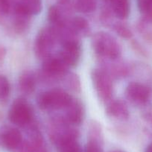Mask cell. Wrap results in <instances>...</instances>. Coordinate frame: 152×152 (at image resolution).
Wrapping results in <instances>:
<instances>
[{
  "mask_svg": "<svg viewBox=\"0 0 152 152\" xmlns=\"http://www.w3.org/2000/svg\"><path fill=\"white\" fill-rule=\"evenodd\" d=\"M92 46L99 56L107 57L112 60L119 58L122 53V49L117 40L106 32L95 34L92 38Z\"/></svg>",
  "mask_w": 152,
  "mask_h": 152,
  "instance_id": "obj_1",
  "label": "cell"
},
{
  "mask_svg": "<svg viewBox=\"0 0 152 152\" xmlns=\"http://www.w3.org/2000/svg\"><path fill=\"white\" fill-rule=\"evenodd\" d=\"M72 100V97L66 91L54 89L40 93L37 103L42 110H61L66 109Z\"/></svg>",
  "mask_w": 152,
  "mask_h": 152,
  "instance_id": "obj_2",
  "label": "cell"
},
{
  "mask_svg": "<svg viewBox=\"0 0 152 152\" xmlns=\"http://www.w3.org/2000/svg\"><path fill=\"white\" fill-rule=\"evenodd\" d=\"M33 118L31 107L24 99H17L13 102L8 111V119L11 123L25 127L31 123Z\"/></svg>",
  "mask_w": 152,
  "mask_h": 152,
  "instance_id": "obj_3",
  "label": "cell"
},
{
  "mask_svg": "<svg viewBox=\"0 0 152 152\" xmlns=\"http://www.w3.org/2000/svg\"><path fill=\"white\" fill-rule=\"evenodd\" d=\"M56 37L55 28L42 29L35 40L34 52L37 56L43 58L50 56V52L55 43Z\"/></svg>",
  "mask_w": 152,
  "mask_h": 152,
  "instance_id": "obj_4",
  "label": "cell"
},
{
  "mask_svg": "<svg viewBox=\"0 0 152 152\" xmlns=\"http://www.w3.org/2000/svg\"><path fill=\"white\" fill-rule=\"evenodd\" d=\"M93 86L99 97L104 102L112 98L113 88L110 76L102 69H93L91 75Z\"/></svg>",
  "mask_w": 152,
  "mask_h": 152,
  "instance_id": "obj_5",
  "label": "cell"
},
{
  "mask_svg": "<svg viewBox=\"0 0 152 152\" xmlns=\"http://www.w3.org/2000/svg\"><path fill=\"white\" fill-rule=\"evenodd\" d=\"M81 45L76 40L67 39L64 41L58 56L69 67L75 66L81 58Z\"/></svg>",
  "mask_w": 152,
  "mask_h": 152,
  "instance_id": "obj_6",
  "label": "cell"
},
{
  "mask_svg": "<svg viewBox=\"0 0 152 152\" xmlns=\"http://www.w3.org/2000/svg\"><path fill=\"white\" fill-rule=\"evenodd\" d=\"M126 96L129 100L137 104H145L148 102L151 90L148 86L140 82H131L126 88Z\"/></svg>",
  "mask_w": 152,
  "mask_h": 152,
  "instance_id": "obj_7",
  "label": "cell"
},
{
  "mask_svg": "<svg viewBox=\"0 0 152 152\" xmlns=\"http://www.w3.org/2000/svg\"><path fill=\"white\" fill-rule=\"evenodd\" d=\"M42 68L43 72L48 75L52 77H59L64 75L67 72L69 66L58 55H50L45 58Z\"/></svg>",
  "mask_w": 152,
  "mask_h": 152,
  "instance_id": "obj_8",
  "label": "cell"
},
{
  "mask_svg": "<svg viewBox=\"0 0 152 152\" xmlns=\"http://www.w3.org/2000/svg\"><path fill=\"white\" fill-rule=\"evenodd\" d=\"M14 15L31 17L40 14L43 8L42 0H19L13 5Z\"/></svg>",
  "mask_w": 152,
  "mask_h": 152,
  "instance_id": "obj_9",
  "label": "cell"
},
{
  "mask_svg": "<svg viewBox=\"0 0 152 152\" xmlns=\"http://www.w3.org/2000/svg\"><path fill=\"white\" fill-rule=\"evenodd\" d=\"M0 141L3 147L9 151L18 149L23 142L20 131L14 128H5L2 130Z\"/></svg>",
  "mask_w": 152,
  "mask_h": 152,
  "instance_id": "obj_10",
  "label": "cell"
},
{
  "mask_svg": "<svg viewBox=\"0 0 152 152\" xmlns=\"http://www.w3.org/2000/svg\"><path fill=\"white\" fill-rule=\"evenodd\" d=\"M18 149L20 152H48L43 137L35 129L32 130L28 141L23 142Z\"/></svg>",
  "mask_w": 152,
  "mask_h": 152,
  "instance_id": "obj_11",
  "label": "cell"
},
{
  "mask_svg": "<svg viewBox=\"0 0 152 152\" xmlns=\"http://www.w3.org/2000/svg\"><path fill=\"white\" fill-rule=\"evenodd\" d=\"M66 110V121L68 123L79 125L83 122L84 118V108L80 101L73 99Z\"/></svg>",
  "mask_w": 152,
  "mask_h": 152,
  "instance_id": "obj_12",
  "label": "cell"
},
{
  "mask_svg": "<svg viewBox=\"0 0 152 152\" xmlns=\"http://www.w3.org/2000/svg\"><path fill=\"white\" fill-rule=\"evenodd\" d=\"M106 113L110 117L125 120L129 117V111L128 107L120 100L110 102L106 109Z\"/></svg>",
  "mask_w": 152,
  "mask_h": 152,
  "instance_id": "obj_13",
  "label": "cell"
},
{
  "mask_svg": "<svg viewBox=\"0 0 152 152\" xmlns=\"http://www.w3.org/2000/svg\"><path fill=\"white\" fill-rule=\"evenodd\" d=\"M36 80L31 72H24L19 79V87L25 94H31L35 90Z\"/></svg>",
  "mask_w": 152,
  "mask_h": 152,
  "instance_id": "obj_14",
  "label": "cell"
},
{
  "mask_svg": "<svg viewBox=\"0 0 152 152\" xmlns=\"http://www.w3.org/2000/svg\"><path fill=\"white\" fill-rule=\"evenodd\" d=\"M113 11L120 20L128 18L130 14L129 0H110Z\"/></svg>",
  "mask_w": 152,
  "mask_h": 152,
  "instance_id": "obj_15",
  "label": "cell"
},
{
  "mask_svg": "<svg viewBox=\"0 0 152 152\" xmlns=\"http://www.w3.org/2000/svg\"><path fill=\"white\" fill-rule=\"evenodd\" d=\"M48 20L53 27L61 28L64 26L62 15L60 9L57 6H52L48 12Z\"/></svg>",
  "mask_w": 152,
  "mask_h": 152,
  "instance_id": "obj_16",
  "label": "cell"
},
{
  "mask_svg": "<svg viewBox=\"0 0 152 152\" xmlns=\"http://www.w3.org/2000/svg\"><path fill=\"white\" fill-rule=\"evenodd\" d=\"M97 5L96 0H75V7L82 13H91Z\"/></svg>",
  "mask_w": 152,
  "mask_h": 152,
  "instance_id": "obj_17",
  "label": "cell"
},
{
  "mask_svg": "<svg viewBox=\"0 0 152 152\" xmlns=\"http://www.w3.org/2000/svg\"><path fill=\"white\" fill-rule=\"evenodd\" d=\"M71 28L72 31L75 33H78V32L85 33L89 29V23L86 19L81 17H77L72 20Z\"/></svg>",
  "mask_w": 152,
  "mask_h": 152,
  "instance_id": "obj_18",
  "label": "cell"
},
{
  "mask_svg": "<svg viewBox=\"0 0 152 152\" xmlns=\"http://www.w3.org/2000/svg\"><path fill=\"white\" fill-rule=\"evenodd\" d=\"M11 86L9 81L5 75H0V101L6 102L9 98Z\"/></svg>",
  "mask_w": 152,
  "mask_h": 152,
  "instance_id": "obj_19",
  "label": "cell"
},
{
  "mask_svg": "<svg viewBox=\"0 0 152 152\" xmlns=\"http://www.w3.org/2000/svg\"><path fill=\"white\" fill-rule=\"evenodd\" d=\"M84 152H103L100 140L90 137L89 141L87 142Z\"/></svg>",
  "mask_w": 152,
  "mask_h": 152,
  "instance_id": "obj_20",
  "label": "cell"
},
{
  "mask_svg": "<svg viewBox=\"0 0 152 152\" xmlns=\"http://www.w3.org/2000/svg\"><path fill=\"white\" fill-rule=\"evenodd\" d=\"M114 30L116 31V32L119 36L123 38H125V39H130L133 36L132 31L125 25L117 23V24L114 26Z\"/></svg>",
  "mask_w": 152,
  "mask_h": 152,
  "instance_id": "obj_21",
  "label": "cell"
},
{
  "mask_svg": "<svg viewBox=\"0 0 152 152\" xmlns=\"http://www.w3.org/2000/svg\"><path fill=\"white\" fill-rule=\"evenodd\" d=\"M5 55V49L3 47H0V61L3 59Z\"/></svg>",
  "mask_w": 152,
  "mask_h": 152,
  "instance_id": "obj_22",
  "label": "cell"
},
{
  "mask_svg": "<svg viewBox=\"0 0 152 152\" xmlns=\"http://www.w3.org/2000/svg\"><path fill=\"white\" fill-rule=\"evenodd\" d=\"M145 119L152 125V113H148L145 115Z\"/></svg>",
  "mask_w": 152,
  "mask_h": 152,
  "instance_id": "obj_23",
  "label": "cell"
},
{
  "mask_svg": "<svg viewBox=\"0 0 152 152\" xmlns=\"http://www.w3.org/2000/svg\"><path fill=\"white\" fill-rule=\"evenodd\" d=\"M145 152H152V142L148 145V147L146 148Z\"/></svg>",
  "mask_w": 152,
  "mask_h": 152,
  "instance_id": "obj_24",
  "label": "cell"
},
{
  "mask_svg": "<svg viewBox=\"0 0 152 152\" xmlns=\"http://www.w3.org/2000/svg\"><path fill=\"white\" fill-rule=\"evenodd\" d=\"M110 152H125L122 150H113V151H111Z\"/></svg>",
  "mask_w": 152,
  "mask_h": 152,
  "instance_id": "obj_25",
  "label": "cell"
}]
</instances>
